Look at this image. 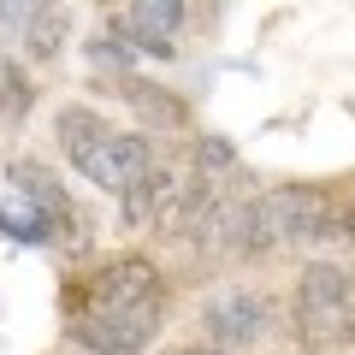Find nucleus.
<instances>
[{"mask_svg":"<svg viewBox=\"0 0 355 355\" xmlns=\"http://www.w3.org/2000/svg\"><path fill=\"white\" fill-rule=\"evenodd\" d=\"M355 326V272L338 261H314L302 266V284H296V338L308 349H326L343 343Z\"/></svg>","mask_w":355,"mask_h":355,"instance_id":"1","label":"nucleus"},{"mask_svg":"<svg viewBox=\"0 0 355 355\" xmlns=\"http://www.w3.org/2000/svg\"><path fill=\"white\" fill-rule=\"evenodd\" d=\"M160 331V302L142 308H119V314H77L71 338L83 343L89 355H142Z\"/></svg>","mask_w":355,"mask_h":355,"instance_id":"2","label":"nucleus"},{"mask_svg":"<svg viewBox=\"0 0 355 355\" xmlns=\"http://www.w3.org/2000/svg\"><path fill=\"white\" fill-rule=\"evenodd\" d=\"M202 331H207V343H214V349L237 355L243 343H254V338L266 331V296L249 291V284H231V291L207 296V308H202Z\"/></svg>","mask_w":355,"mask_h":355,"instance_id":"3","label":"nucleus"},{"mask_svg":"<svg viewBox=\"0 0 355 355\" xmlns=\"http://www.w3.org/2000/svg\"><path fill=\"white\" fill-rule=\"evenodd\" d=\"M331 214V196L314 190V184H284V190H266L261 196V219L272 231V249L279 243H314L320 225Z\"/></svg>","mask_w":355,"mask_h":355,"instance_id":"4","label":"nucleus"},{"mask_svg":"<svg viewBox=\"0 0 355 355\" xmlns=\"http://www.w3.org/2000/svg\"><path fill=\"white\" fill-rule=\"evenodd\" d=\"M142 302H160V272L142 254H125V261H107L89 279L83 314H119V308H142Z\"/></svg>","mask_w":355,"mask_h":355,"instance_id":"5","label":"nucleus"},{"mask_svg":"<svg viewBox=\"0 0 355 355\" xmlns=\"http://www.w3.org/2000/svg\"><path fill=\"white\" fill-rule=\"evenodd\" d=\"M154 166V148H148V137H137V130H113V137L101 142V148L89 154L77 172L95 184V190H107V196H125L130 184H137L142 172Z\"/></svg>","mask_w":355,"mask_h":355,"instance_id":"6","label":"nucleus"},{"mask_svg":"<svg viewBox=\"0 0 355 355\" xmlns=\"http://www.w3.org/2000/svg\"><path fill=\"white\" fill-rule=\"evenodd\" d=\"M178 24H184L178 0H137V6H119L113 12V36L130 53H154V60H172V30Z\"/></svg>","mask_w":355,"mask_h":355,"instance_id":"7","label":"nucleus"},{"mask_svg":"<svg viewBox=\"0 0 355 355\" xmlns=\"http://www.w3.org/2000/svg\"><path fill=\"white\" fill-rule=\"evenodd\" d=\"M219 249H231V254H266L272 249L261 202H225L219 207Z\"/></svg>","mask_w":355,"mask_h":355,"instance_id":"8","label":"nucleus"},{"mask_svg":"<svg viewBox=\"0 0 355 355\" xmlns=\"http://www.w3.org/2000/svg\"><path fill=\"white\" fill-rule=\"evenodd\" d=\"M53 130H60V154L71 166H83L89 154L101 148L107 137H113V125H107L95 107H60V119H53Z\"/></svg>","mask_w":355,"mask_h":355,"instance_id":"9","label":"nucleus"},{"mask_svg":"<svg viewBox=\"0 0 355 355\" xmlns=\"http://www.w3.org/2000/svg\"><path fill=\"white\" fill-rule=\"evenodd\" d=\"M18 184V190L30 196V202L42 207V219H48V225H60V219H71V225H83V219H77V207L65 202V190H60V178H48L42 172L36 160H12V172H6Z\"/></svg>","mask_w":355,"mask_h":355,"instance_id":"10","label":"nucleus"},{"mask_svg":"<svg viewBox=\"0 0 355 355\" xmlns=\"http://www.w3.org/2000/svg\"><path fill=\"white\" fill-rule=\"evenodd\" d=\"M65 24H71V18H65L60 6H30V18H24V48H30V60H53V53L65 48Z\"/></svg>","mask_w":355,"mask_h":355,"instance_id":"11","label":"nucleus"},{"mask_svg":"<svg viewBox=\"0 0 355 355\" xmlns=\"http://www.w3.org/2000/svg\"><path fill=\"white\" fill-rule=\"evenodd\" d=\"M125 101L137 107V119L142 125H166V130H184V107L172 101V95H160V89H148V83H137V77H125Z\"/></svg>","mask_w":355,"mask_h":355,"instance_id":"12","label":"nucleus"},{"mask_svg":"<svg viewBox=\"0 0 355 355\" xmlns=\"http://www.w3.org/2000/svg\"><path fill=\"white\" fill-rule=\"evenodd\" d=\"M30 107H36V83H30L24 65L0 60V119H24Z\"/></svg>","mask_w":355,"mask_h":355,"instance_id":"13","label":"nucleus"},{"mask_svg":"<svg viewBox=\"0 0 355 355\" xmlns=\"http://www.w3.org/2000/svg\"><path fill=\"white\" fill-rule=\"evenodd\" d=\"M89 60L101 65V71H107V65H113V71H119V83H125V77H130V48H125V42H113V36L89 42Z\"/></svg>","mask_w":355,"mask_h":355,"instance_id":"14","label":"nucleus"},{"mask_svg":"<svg viewBox=\"0 0 355 355\" xmlns=\"http://www.w3.org/2000/svg\"><path fill=\"white\" fill-rule=\"evenodd\" d=\"M314 243H355V207L349 202H331V214H326V225H320V237Z\"/></svg>","mask_w":355,"mask_h":355,"instance_id":"15","label":"nucleus"},{"mask_svg":"<svg viewBox=\"0 0 355 355\" xmlns=\"http://www.w3.org/2000/svg\"><path fill=\"white\" fill-rule=\"evenodd\" d=\"M196 160L219 172V166H231V142L225 137H202V142H196Z\"/></svg>","mask_w":355,"mask_h":355,"instance_id":"16","label":"nucleus"},{"mask_svg":"<svg viewBox=\"0 0 355 355\" xmlns=\"http://www.w3.org/2000/svg\"><path fill=\"white\" fill-rule=\"evenodd\" d=\"M24 18H30V6H6L0 0V30H24Z\"/></svg>","mask_w":355,"mask_h":355,"instance_id":"17","label":"nucleus"},{"mask_svg":"<svg viewBox=\"0 0 355 355\" xmlns=\"http://www.w3.org/2000/svg\"><path fill=\"white\" fill-rule=\"evenodd\" d=\"M178 355H225V349H214V343H190V349H178Z\"/></svg>","mask_w":355,"mask_h":355,"instance_id":"18","label":"nucleus"},{"mask_svg":"<svg viewBox=\"0 0 355 355\" xmlns=\"http://www.w3.org/2000/svg\"><path fill=\"white\" fill-rule=\"evenodd\" d=\"M166 355H178V349H166Z\"/></svg>","mask_w":355,"mask_h":355,"instance_id":"19","label":"nucleus"},{"mask_svg":"<svg viewBox=\"0 0 355 355\" xmlns=\"http://www.w3.org/2000/svg\"><path fill=\"white\" fill-rule=\"evenodd\" d=\"M349 338H355V326H349Z\"/></svg>","mask_w":355,"mask_h":355,"instance_id":"20","label":"nucleus"}]
</instances>
